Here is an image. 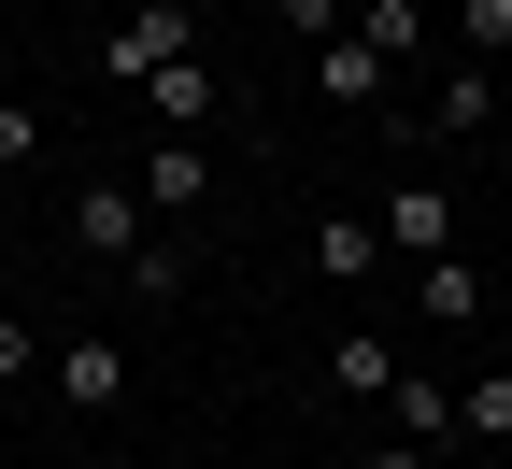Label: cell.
I'll use <instances>...</instances> for the list:
<instances>
[{"label": "cell", "mask_w": 512, "mask_h": 469, "mask_svg": "<svg viewBox=\"0 0 512 469\" xmlns=\"http://www.w3.org/2000/svg\"><path fill=\"white\" fill-rule=\"evenodd\" d=\"M57 242H72L86 271H128V256L157 242V228H143V185H114V171H86L72 199H57Z\"/></svg>", "instance_id": "obj_1"}, {"label": "cell", "mask_w": 512, "mask_h": 469, "mask_svg": "<svg viewBox=\"0 0 512 469\" xmlns=\"http://www.w3.org/2000/svg\"><path fill=\"white\" fill-rule=\"evenodd\" d=\"M185 57H200V0H143V15L100 43V72L114 86H157V72H185Z\"/></svg>", "instance_id": "obj_2"}, {"label": "cell", "mask_w": 512, "mask_h": 469, "mask_svg": "<svg viewBox=\"0 0 512 469\" xmlns=\"http://www.w3.org/2000/svg\"><path fill=\"white\" fill-rule=\"evenodd\" d=\"M143 214L157 228L214 214V143H200V128H157V143H143Z\"/></svg>", "instance_id": "obj_3"}, {"label": "cell", "mask_w": 512, "mask_h": 469, "mask_svg": "<svg viewBox=\"0 0 512 469\" xmlns=\"http://www.w3.org/2000/svg\"><path fill=\"white\" fill-rule=\"evenodd\" d=\"M384 256H413V271H427V256H456V185H441V171H413V185H384Z\"/></svg>", "instance_id": "obj_4"}, {"label": "cell", "mask_w": 512, "mask_h": 469, "mask_svg": "<svg viewBox=\"0 0 512 469\" xmlns=\"http://www.w3.org/2000/svg\"><path fill=\"white\" fill-rule=\"evenodd\" d=\"M43 384H57V413H86V427H100V413H128V342H100V327H86V342H57V356H43Z\"/></svg>", "instance_id": "obj_5"}, {"label": "cell", "mask_w": 512, "mask_h": 469, "mask_svg": "<svg viewBox=\"0 0 512 469\" xmlns=\"http://www.w3.org/2000/svg\"><path fill=\"white\" fill-rule=\"evenodd\" d=\"M313 100H328V114H413V100H399V72H384L356 29H342V43H313Z\"/></svg>", "instance_id": "obj_6"}, {"label": "cell", "mask_w": 512, "mask_h": 469, "mask_svg": "<svg viewBox=\"0 0 512 469\" xmlns=\"http://www.w3.org/2000/svg\"><path fill=\"white\" fill-rule=\"evenodd\" d=\"M384 427H399V455H456V384H427V370H399V384H384Z\"/></svg>", "instance_id": "obj_7"}, {"label": "cell", "mask_w": 512, "mask_h": 469, "mask_svg": "<svg viewBox=\"0 0 512 469\" xmlns=\"http://www.w3.org/2000/svg\"><path fill=\"white\" fill-rule=\"evenodd\" d=\"M470 128H498V100H484V57H456V72L413 100V143H470Z\"/></svg>", "instance_id": "obj_8"}, {"label": "cell", "mask_w": 512, "mask_h": 469, "mask_svg": "<svg viewBox=\"0 0 512 469\" xmlns=\"http://www.w3.org/2000/svg\"><path fill=\"white\" fill-rule=\"evenodd\" d=\"M384 384H399V342H384V327H342V342H328V398L384 413Z\"/></svg>", "instance_id": "obj_9"}, {"label": "cell", "mask_w": 512, "mask_h": 469, "mask_svg": "<svg viewBox=\"0 0 512 469\" xmlns=\"http://www.w3.org/2000/svg\"><path fill=\"white\" fill-rule=\"evenodd\" d=\"M299 256H313V285H342V299H356V285H370V256H384V228H370V214H328Z\"/></svg>", "instance_id": "obj_10"}, {"label": "cell", "mask_w": 512, "mask_h": 469, "mask_svg": "<svg viewBox=\"0 0 512 469\" xmlns=\"http://www.w3.org/2000/svg\"><path fill=\"white\" fill-rule=\"evenodd\" d=\"M456 441H470V455H512V370H498V356L456 384Z\"/></svg>", "instance_id": "obj_11"}, {"label": "cell", "mask_w": 512, "mask_h": 469, "mask_svg": "<svg viewBox=\"0 0 512 469\" xmlns=\"http://www.w3.org/2000/svg\"><path fill=\"white\" fill-rule=\"evenodd\" d=\"M413 299H427V327H484V271H470V256H427Z\"/></svg>", "instance_id": "obj_12"}, {"label": "cell", "mask_w": 512, "mask_h": 469, "mask_svg": "<svg viewBox=\"0 0 512 469\" xmlns=\"http://www.w3.org/2000/svg\"><path fill=\"white\" fill-rule=\"evenodd\" d=\"M356 43L384 57V72H413V43H427V0H356Z\"/></svg>", "instance_id": "obj_13"}, {"label": "cell", "mask_w": 512, "mask_h": 469, "mask_svg": "<svg viewBox=\"0 0 512 469\" xmlns=\"http://www.w3.org/2000/svg\"><path fill=\"white\" fill-rule=\"evenodd\" d=\"M143 114H157V128H214V57H185V72H157V86H143Z\"/></svg>", "instance_id": "obj_14"}, {"label": "cell", "mask_w": 512, "mask_h": 469, "mask_svg": "<svg viewBox=\"0 0 512 469\" xmlns=\"http://www.w3.org/2000/svg\"><path fill=\"white\" fill-rule=\"evenodd\" d=\"M114 285H143V313H157V299H185V242H143V256H128Z\"/></svg>", "instance_id": "obj_15"}, {"label": "cell", "mask_w": 512, "mask_h": 469, "mask_svg": "<svg viewBox=\"0 0 512 469\" xmlns=\"http://www.w3.org/2000/svg\"><path fill=\"white\" fill-rule=\"evenodd\" d=\"M441 29H456L470 57H512V0H456V15H441Z\"/></svg>", "instance_id": "obj_16"}, {"label": "cell", "mask_w": 512, "mask_h": 469, "mask_svg": "<svg viewBox=\"0 0 512 469\" xmlns=\"http://www.w3.org/2000/svg\"><path fill=\"white\" fill-rule=\"evenodd\" d=\"M271 15H285L299 43H342V29H356V0H271Z\"/></svg>", "instance_id": "obj_17"}, {"label": "cell", "mask_w": 512, "mask_h": 469, "mask_svg": "<svg viewBox=\"0 0 512 469\" xmlns=\"http://www.w3.org/2000/svg\"><path fill=\"white\" fill-rule=\"evenodd\" d=\"M29 157H43V114H29V100H0V185H15Z\"/></svg>", "instance_id": "obj_18"}, {"label": "cell", "mask_w": 512, "mask_h": 469, "mask_svg": "<svg viewBox=\"0 0 512 469\" xmlns=\"http://www.w3.org/2000/svg\"><path fill=\"white\" fill-rule=\"evenodd\" d=\"M29 356H57V342H29V327L0 313V384H29Z\"/></svg>", "instance_id": "obj_19"}, {"label": "cell", "mask_w": 512, "mask_h": 469, "mask_svg": "<svg viewBox=\"0 0 512 469\" xmlns=\"http://www.w3.org/2000/svg\"><path fill=\"white\" fill-rule=\"evenodd\" d=\"M285 469H356V455H285Z\"/></svg>", "instance_id": "obj_20"}, {"label": "cell", "mask_w": 512, "mask_h": 469, "mask_svg": "<svg viewBox=\"0 0 512 469\" xmlns=\"http://www.w3.org/2000/svg\"><path fill=\"white\" fill-rule=\"evenodd\" d=\"M0 242H15V185H0Z\"/></svg>", "instance_id": "obj_21"}, {"label": "cell", "mask_w": 512, "mask_h": 469, "mask_svg": "<svg viewBox=\"0 0 512 469\" xmlns=\"http://www.w3.org/2000/svg\"><path fill=\"white\" fill-rule=\"evenodd\" d=\"M441 469H456V455H441ZM470 469H498V455H470Z\"/></svg>", "instance_id": "obj_22"}]
</instances>
